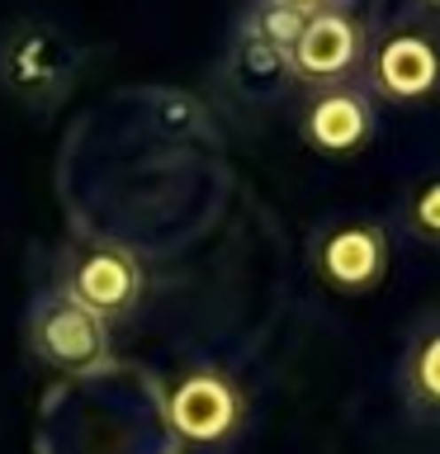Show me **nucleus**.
<instances>
[{"label":"nucleus","mask_w":440,"mask_h":454,"mask_svg":"<svg viewBox=\"0 0 440 454\" xmlns=\"http://www.w3.org/2000/svg\"><path fill=\"white\" fill-rule=\"evenodd\" d=\"M379 133V99L369 95L365 81L326 85L312 90L303 114H298V137L318 156H360Z\"/></svg>","instance_id":"nucleus-8"},{"label":"nucleus","mask_w":440,"mask_h":454,"mask_svg":"<svg viewBox=\"0 0 440 454\" xmlns=\"http://www.w3.org/2000/svg\"><path fill=\"white\" fill-rule=\"evenodd\" d=\"M85 52L48 20H20L0 34V85L28 114H52L81 76Z\"/></svg>","instance_id":"nucleus-1"},{"label":"nucleus","mask_w":440,"mask_h":454,"mask_svg":"<svg viewBox=\"0 0 440 454\" xmlns=\"http://www.w3.org/2000/svg\"><path fill=\"white\" fill-rule=\"evenodd\" d=\"M397 397L417 426H440V312L421 317L397 350Z\"/></svg>","instance_id":"nucleus-9"},{"label":"nucleus","mask_w":440,"mask_h":454,"mask_svg":"<svg viewBox=\"0 0 440 454\" xmlns=\"http://www.w3.org/2000/svg\"><path fill=\"white\" fill-rule=\"evenodd\" d=\"M303 24H308V14L284 5V0H251V5L241 10V20H237V28H247L251 38H261V43H270V48H279V52H294Z\"/></svg>","instance_id":"nucleus-12"},{"label":"nucleus","mask_w":440,"mask_h":454,"mask_svg":"<svg viewBox=\"0 0 440 454\" xmlns=\"http://www.w3.org/2000/svg\"><path fill=\"white\" fill-rule=\"evenodd\" d=\"M247 393L223 369H190L166 388V426L176 435V450H227L247 426Z\"/></svg>","instance_id":"nucleus-6"},{"label":"nucleus","mask_w":440,"mask_h":454,"mask_svg":"<svg viewBox=\"0 0 440 454\" xmlns=\"http://www.w3.org/2000/svg\"><path fill=\"white\" fill-rule=\"evenodd\" d=\"M170 454H180V450H170Z\"/></svg>","instance_id":"nucleus-15"},{"label":"nucleus","mask_w":440,"mask_h":454,"mask_svg":"<svg viewBox=\"0 0 440 454\" xmlns=\"http://www.w3.org/2000/svg\"><path fill=\"white\" fill-rule=\"evenodd\" d=\"M379 28L365 20V10H326L312 14L289 52V71L308 90H326V85H346L365 76L369 48H374Z\"/></svg>","instance_id":"nucleus-7"},{"label":"nucleus","mask_w":440,"mask_h":454,"mask_svg":"<svg viewBox=\"0 0 440 454\" xmlns=\"http://www.w3.org/2000/svg\"><path fill=\"white\" fill-rule=\"evenodd\" d=\"M421 5H426V10H436V14H440V0H421Z\"/></svg>","instance_id":"nucleus-14"},{"label":"nucleus","mask_w":440,"mask_h":454,"mask_svg":"<svg viewBox=\"0 0 440 454\" xmlns=\"http://www.w3.org/2000/svg\"><path fill=\"white\" fill-rule=\"evenodd\" d=\"M397 223H403V232L412 241L440 251V166L421 170L403 190V199H397Z\"/></svg>","instance_id":"nucleus-11"},{"label":"nucleus","mask_w":440,"mask_h":454,"mask_svg":"<svg viewBox=\"0 0 440 454\" xmlns=\"http://www.w3.org/2000/svg\"><path fill=\"white\" fill-rule=\"evenodd\" d=\"M24 336H28L34 360H43L57 374L90 379L114 364V326L105 317H95L85 303H76L67 289H57V284H48L28 303Z\"/></svg>","instance_id":"nucleus-2"},{"label":"nucleus","mask_w":440,"mask_h":454,"mask_svg":"<svg viewBox=\"0 0 440 454\" xmlns=\"http://www.w3.org/2000/svg\"><path fill=\"white\" fill-rule=\"evenodd\" d=\"M360 81L369 85V95L379 105H397V109L426 105L431 95H440V34H436V24L397 20L389 28H379Z\"/></svg>","instance_id":"nucleus-4"},{"label":"nucleus","mask_w":440,"mask_h":454,"mask_svg":"<svg viewBox=\"0 0 440 454\" xmlns=\"http://www.w3.org/2000/svg\"><path fill=\"white\" fill-rule=\"evenodd\" d=\"M308 265L332 294L341 298H365L389 279L393 265V241L389 227L365 213L322 223L308 241Z\"/></svg>","instance_id":"nucleus-5"},{"label":"nucleus","mask_w":440,"mask_h":454,"mask_svg":"<svg viewBox=\"0 0 440 454\" xmlns=\"http://www.w3.org/2000/svg\"><path fill=\"white\" fill-rule=\"evenodd\" d=\"M48 284L67 289L76 303H85L95 317L128 322L147 298V265L138 251L119 247V241H67L52 261Z\"/></svg>","instance_id":"nucleus-3"},{"label":"nucleus","mask_w":440,"mask_h":454,"mask_svg":"<svg viewBox=\"0 0 440 454\" xmlns=\"http://www.w3.org/2000/svg\"><path fill=\"white\" fill-rule=\"evenodd\" d=\"M289 81H294L289 52L270 48V43L251 38L247 28H237V34H232V48H227V85H232L241 99L261 105V99H275Z\"/></svg>","instance_id":"nucleus-10"},{"label":"nucleus","mask_w":440,"mask_h":454,"mask_svg":"<svg viewBox=\"0 0 440 454\" xmlns=\"http://www.w3.org/2000/svg\"><path fill=\"white\" fill-rule=\"evenodd\" d=\"M284 5L303 10L312 20V14H326V10H360V0H284Z\"/></svg>","instance_id":"nucleus-13"}]
</instances>
